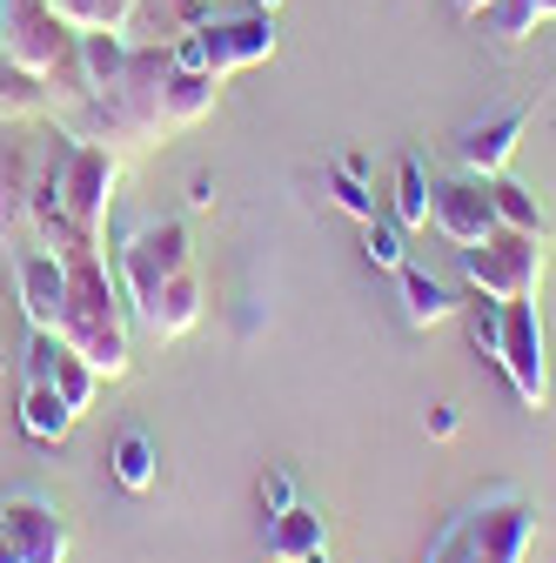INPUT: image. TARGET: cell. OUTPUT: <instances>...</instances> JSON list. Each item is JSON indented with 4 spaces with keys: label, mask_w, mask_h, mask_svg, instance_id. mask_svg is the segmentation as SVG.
I'll use <instances>...</instances> for the list:
<instances>
[{
    "label": "cell",
    "mask_w": 556,
    "mask_h": 563,
    "mask_svg": "<svg viewBox=\"0 0 556 563\" xmlns=\"http://www.w3.org/2000/svg\"><path fill=\"white\" fill-rule=\"evenodd\" d=\"M275 8H282V0H255V14H275Z\"/></svg>",
    "instance_id": "cell-26"
},
{
    "label": "cell",
    "mask_w": 556,
    "mask_h": 563,
    "mask_svg": "<svg viewBox=\"0 0 556 563\" xmlns=\"http://www.w3.org/2000/svg\"><path fill=\"white\" fill-rule=\"evenodd\" d=\"M47 101H54V95H47V81H41V75H27L21 60L0 54V114L21 121V114H41Z\"/></svg>",
    "instance_id": "cell-17"
},
{
    "label": "cell",
    "mask_w": 556,
    "mask_h": 563,
    "mask_svg": "<svg viewBox=\"0 0 556 563\" xmlns=\"http://www.w3.org/2000/svg\"><path fill=\"white\" fill-rule=\"evenodd\" d=\"M329 195H335V208L342 216H356V222H376V201H369V188H363V175H349V168H329Z\"/></svg>",
    "instance_id": "cell-20"
},
{
    "label": "cell",
    "mask_w": 556,
    "mask_h": 563,
    "mask_svg": "<svg viewBox=\"0 0 556 563\" xmlns=\"http://www.w3.org/2000/svg\"><path fill=\"white\" fill-rule=\"evenodd\" d=\"M536 21H556V0H497L490 14H482V27L503 34V41H523L536 34Z\"/></svg>",
    "instance_id": "cell-18"
},
{
    "label": "cell",
    "mask_w": 556,
    "mask_h": 563,
    "mask_svg": "<svg viewBox=\"0 0 556 563\" xmlns=\"http://www.w3.org/2000/svg\"><path fill=\"white\" fill-rule=\"evenodd\" d=\"M423 430H430L436 443H449V437H456V402H430V416H423Z\"/></svg>",
    "instance_id": "cell-23"
},
{
    "label": "cell",
    "mask_w": 556,
    "mask_h": 563,
    "mask_svg": "<svg viewBox=\"0 0 556 563\" xmlns=\"http://www.w3.org/2000/svg\"><path fill=\"white\" fill-rule=\"evenodd\" d=\"M108 463H114V483L127 489V497H148L155 476H162V450H155V437H148V430H121Z\"/></svg>",
    "instance_id": "cell-13"
},
{
    "label": "cell",
    "mask_w": 556,
    "mask_h": 563,
    "mask_svg": "<svg viewBox=\"0 0 556 563\" xmlns=\"http://www.w3.org/2000/svg\"><path fill=\"white\" fill-rule=\"evenodd\" d=\"M430 168H423V155H402L396 162V229L409 235V229H423L430 222Z\"/></svg>",
    "instance_id": "cell-15"
},
{
    "label": "cell",
    "mask_w": 556,
    "mask_h": 563,
    "mask_svg": "<svg viewBox=\"0 0 556 563\" xmlns=\"http://www.w3.org/2000/svg\"><path fill=\"white\" fill-rule=\"evenodd\" d=\"M114 175H121V162H114L108 141H75L67 162H60V216H67V229H75L81 242H94L101 222H108Z\"/></svg>",
    "instance_id": "cell-3"
},
{
    "label": "cell",
    "mask_w": 556,
    "mask_h": 563,
    "mask_svg": "<svg viewBox=\"0 0 556 563\" xmlns=\"http://www.w3.org/2000/svg\"><path fill=\"white\" fill-rule=\"evenodd\" d=\"M523 128H530V108H503V114H490V121H476V128L463 134V175H476V181L510 175Z\"/></svg>",
    "instance_id": "cell-8"
},
{
    "label": "cell",
    "mask_w": 556,
    "mask_h": 563,
    "mask_svg": "<svg viewBox=\"0 0 556 563\" xmlns=\"http://www.w3.org/2000/svg\"><path fill=\"white\" fill-rule=\"evenodd\" d=\"M463 275L482 302H523L543 282V235H523V229L482 235L476 249H463Z\"/></svg>",
    "instance_id": "cell-2"
},
{
    "label": "cell",
    "mask_w": 556,
    "mask_h": 563,
    "mask_svg": "<svg viewBox=\"0 0 556 563\" xmlns=\"http://www.w3.org/2000/svg\"><path fill=\"white\" fill-rule=\"evenodd\" d=\"M490 208H497V229L549 235V222H543V208H536V195H530L523 181H510V175H490Z\"/></svg>",
    "instance_id": "cell-16"
},
{
    "label": "cell",
    "mask_w": 556,
    "mask_h": 563,
    "mask_svg": "<svg viewBox=\"0 0 556 563\" xmlns=\"http://www.w3.org/2000/svg\"><path fill=\"white\" fill-rule=\"evenodd\" d=\"M201 47H208V75H235L275 54V21L268 14H242V21H201Z\"/></svg>",
    "instance_id": "cell-7"
},
{
    "label": "cell",
    "mask_w": 556,
    "mask_h": 563,
    "mask_svg": "<svg viewBox=\"0 0 556 563\" xmlns=\"http://www.w3.org/2000/svg\"><path fill=\"white\" fill-rule=\"evenodd\" d=\"M302 563H329V550H309V556H302Z\"/></svg>",
    "instance_id": "cell-27"
},
{
    "label": "cell",
    "mask_w": 556,
    "mask_h": 563,
    "mask_svg": "<svg viewBox=\"0 0 556 563\" xmlns=\"http://www.w3.org/2000/svg\"><path fill=\"white\" fill-rule=\"evenodd\" d=\"M0 543L14 550V563H67V523L34 489L0 497Z\"/></svg>",
    "instance_id": "cell-5"
},
{
    "label": "cell",
    "mask_w": 556,
    "mask_h": 563,
    "mask_svg": "<svg viewBox=\"0 0 556 563\" xmlns=\"http://www.w3.org/2000/svg\"><path fill=\"white\" fill-rule=\"evenodd\" d=\"M309 550H329V523L309 504H289L268 517V563H302Z\"/></svg>",
    "instance_id": "cell-12"
},
{
    "label": "cell",
    "mask_w": 556,
    "mask_h": 563,
    "mask_svg": "<svg viewBox=\"0 0 556 563\" xmlns=\"http://www.w3.org/2000/svg\"><path fill=\"white\" fill-rule=\"evenodd\" d=\"M222 95V75H208V67H168L162 75V128H194L208 108Z\"/></svg>",
    "instance_id": "cell-10"
},
{
    "label": "cell",
    "mask_w": 556,
    "mask_h": 563,
    "mask_svg": "<svg viewBox=\"0 0 556 563\" xmlns=\"http://www.w3.org/2000/svg\"><path fill=\"white\" fill-rule=\"evenodd\" d=\"M430 222L456 242V249H476L482 235H497V208H490V181H476V175H463V181H443L436 195H430Z\"/></svg>",
    "instance_id": "cell-6"
},
{
    "label": "cell",
    "mask_w": 556,
    "mask_h": 563,
    "mask_svg": "<svg viewBox=\"0 0 556 563\" xmlns=\"http://www.w3.org/2000/svg\"><path fill=\"white\" fill-rule=\"evenodd\" d=\"M188 208H215V181H208V175L188 181Z\"/></svg>",
    "instance_id": "cell-24"
},
{
    "label": "cell",
    "mask_w": 556,
    "mask_h": 563,
    "mask_svg": "<svg viewBox=\"0 0 556 563\" xmlns=\"http://www.w3.org/2000/svg\"><path fill=\"white\" fill-rule=\"evenodd\" d=\"M127 289L155 335H188L201 322V275H194V242L181 222L142 229L127 242Z\"/></svg>",
    "instance_id": "cell-1"
},
{
    "label": "cell",
    "mask_w": 556,
    "mask_h": 563,
    "mask_svg": "<svg viewBox=\"0 0 556 563\" xmlns=\"http://www.w3.org/2000/svg\"><path fill=\"white\" fill-rule=\"evenodd\" d=\"M490 8H497V0H456V14H469V21H482Z\"/></svg>",
    "instance_id": "cell-25"
},
{
    "label": "cell",
    "mask_w": 556,
    "mask_h": 563,
    "mask_svg": "<svg viewBox=\"0 0 556 563\" xmlns=\"http://www.w3.org/2000/svg\"><path fill=\"white\" fill-rule=\"evenodd\" d=\"M60 302H67V255L27 249L21 255V309L34 329H60Z\"/></svg>",
    "instance_id": "cell-9"
},
{
    "label": "cell",
    "mask_w": 556,
    "mask_h": 563,
    "mask_svg": "<svg viewBox=\"0 0 556 563\" xmlns=\"http://www.w3.org/2000/svg\"><path fill=\"white\" fill-rule=\"evenodd\" d=\"M0 369H8V349H0Z\"/></svg>",
    "instance_id": "cell-29"
},
{
    "label": "cell",
    "mask_w": 556,
    "mask_h": 563,
    "mask_svg": "<svg viewBox=\"0 0 556 563\" xmlns=\"http://www.w3.org/2000/svg\"><path fill=\"white\" fill-rule=\"evenodd\" d=\"M396 282H402V316H409L415 329H436V322H449V316H456L449 289H443V282H436L430 268L402 262V268H396Z\"/></svg>",
    "instance_id": "cell-14"
},
{
    "label": "cell",
    "mask_w": 556,
    "mask_h": 563,
    "mask_svg": "<svg viewBox=\"0 0 556 563\" xmlns=\"http://www.w3.org/2000/svg\"><path fill=\"white\" fill-rule=\"evenodd\" d=\"M363 262H369V268H382V275H396V268L409 262L402 229H396V222H363Z\"/></svg>",
    "instance_id": "cell-19"
},
{
    "label": "cell",
    "mask_w": 556,
    "mask_h": 563,
    "mask_svg": "<svg viewBox=\"0 0 556 563\" xmlns=\"http://www.w3.org/2000/svg\"><path fill=\"white\" fill-rule=\"evenodd\" d=\"M0 563H14V550H8V543H0Z\"/></svg>",
    "instance_id": "cell-28"
},
{
    "label": "cell",
    "mask_w": 556,
    "mask_h": 563,
    "mask_svg": "<svg viewBox=\"0 0 556 563\" xmlns=\"http://www.w3.org/2000/svg\"><path fill=\"white\" fill-rule=\"evenodd\" d=\"M497 369L510 376L516 402L523 409H543L549 402V369H543V316L523 302H503V342H497Z\"/></svg>",
    "instance_id": "cell-4"
},
{
    "label": "cell",
    "mask_w": 556,
    "mask_h": 563,
    "mask_svg": "<svg viewBox=\"0 0 556 563\" xmlns=\"http://www.w3.org/2000/svg\"><path fill=\"white\" fill-rule=\"evenodd\" d=\"M21 430H27V443H41V450L67 443V430H75V409H67V396H60L47 376H27V396H21Z\"/></svg>",
    "instance_id": "cell-11"
},
{
    "label": "cell",
    "mask_w": 556,
    "mask_h": 563,
    "mask_svg": "<svg viewBox=\"0 0 556 563\" xmlns=\"http://www.w3.org/2000/svg\"><path fill=\"white\" fill-rule=\"evenodd\" d=\"M469 335H476V356L482 363H497V342H503V302H482L469 316Z\"/></svg>",
    "instance_id": "cell-21"
},
{
    "label": "cell",
    "mask_w": 556,
    "mask_h": 563,
    "mask_svg": "<svg viewBox=\"0 0 556 563\" xmlns=\"http://www.w3.org/2000/svg\"><path fill=\"white\" fill-rule=\"evenodd\" d=\"M255 497H262V510H268V517H275V510H289V504H296V470H262Z\"/></svg>",
    "instance_id": "cell-22"
}]
</instances>
